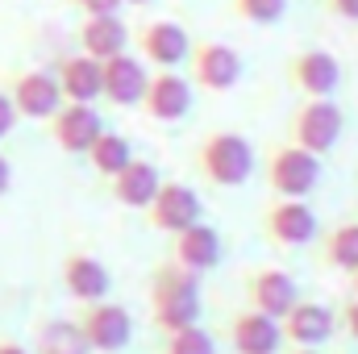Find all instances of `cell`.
I'll return each instance as SVG.
<instances>
[{"mask_svg":"<svg viewBox=\"0 0 358 354\" xmlns=\"http://www.w3.org/2000/svg\"><path fill=\"white\" fill-rule=\"evenodd\" d=\"M338 325L350 334V342H358V296L342 300V309H338Z\"/></svg>","mask_w":358,"mask_h":354,"instance_id":"cell-28","label":"cell"},{"mask_svg":"<svg viewBox=\"0 0 358 354\" xmlns=\"http://www.w3.org/2000/svg\"><path fill=\"white\" fill-rule=\"evenodd\" d=\"M346 129V117L334 100H300L292 113H287V142L308 150V155H325L338 146Z\"/></svg>","mask_w":358,"mask_h":354,"instance_id":"cell-4","label":"cell"},{"mask_svg":"<svg viewBox=\"0 0 358 354\" xmlns=\"http://www.w3.org/2000/svg\"><path fill=\"white\" fill-rule=\"evenodd\" d=\"M146 80H150L146 63L138 55L121 50V55L100 63V100H108L117 108H134L142 100V92H146Z\"/></svg>","mask_w":358,"mask_h":354,"instance_id":"cell-12","label":"cell"},{"mask_svg":"<svg viewBox=\"0 0 358 354\" xmlns=\"http://www.w3.org/2000/svg\"><path fill=\"white\" fill-rule=\"evenodd\" d=\"M321 4H325V13L338 17V21H358V0H321Z\"/></svg>","mask_w":358,"mask_h":354,"instance_id":"cell-30","label":"cell"},{"mask_svg":"<svg viewBox=\"0 0 358 354\" xmlns=\"http://www.w3.org/2000/svg\"><path fill=\"white\" fill-rule=\"evenodd\" d=\"M104 129L96 104H76V100H63V108L50 117V138L59 150L67 155H88V146L96 142V134Z\"/></svg>","mask_w":358,"mask_h":354,"instance_id":"cell-15","label":"cell"},{"mask_svg":"<svg viewBox=\"0 0 358 354\" xmlns=\"http://www.w3.org/2000/svg\"><path fill=\"white\" fill-rule=\"evenodd\" d=\"M159 167L150 163V159H129L117 176L108 179V192H113V200L121 204V208H138V213H146V204L155 200V192H159Z\"/></svg>","mask_w":358,"mask_h":354,"instance_id":"cell-20","label":"cell"},{"mask_svg":"<svg viewBox=\"0 0 358 354\" xmlns=\"http://www.w3.org/2000/svg\"><path fill=\"white\" fill-rule=\"evenodd\" d=\"M63 288H67L71 300L96 304V300L108 296L113 275H108V267L100 263L96 255H67V259H63Z\"/></svg>","mask_w":358,"mask_h":354,"instance_id":"cell-21","label":"cell"},{"mask_svg":"<svg viewBox=\"0 0 358 354\" xmlns=\"http://www.w3.org/2000/svg\"><path fill=\"white\" fill-rule=\"evenodd\" d=\"M163 354H217V342H213V334L200 330V321H196V325H183V330L163 334Z\"/></svg>","mask_w":358,"mask_h":354,"instance_id":"cell-26","label":"cell"},{"mask_svg":"<svg viewBox=\"0 0 358 354\" xmlns=\"http://www.w3.org/2000/svg\"><path fill=\"white\" fill-rule=\"evenodd\" d=\"M84 17H100V13H121L125 0H71Z\"/></svg>","mask_w":358,"mask_h":354,"instance_id":"cell-29","label":"cell"},{"mask_svg":"<svg viewBox=\"0 0 358 354\" xmlns=\"http://www.w3.org/2000/svg\"><path fill=\"white\" fill-rule=\"evenodd\" d=\"M259 229L271 246L279 250H292V246H308L321 229H317V213L304 204V200H287V196H275L263 204L259 213Z\"/></svg>","mask_w":358,"mask_h":354,"instance_id":"cell-6","label":"cell"},{"mask_svg":"<svg viewBox=\"0 0 358 354\" xmlns=\"http://www.w3.org/2000/svg\"><path fill=\"white\" fill-rule=\"evenodd\" d=\"M55 80H59V92L63 100H76V104H92L100 100V63L92 55H63L55 63Z\"/></svg>","mask_w":358,"mask_h":354,"instance_id":"cell-22","label":"cell"},{"mask_svg":"<svg viewBox=\"0 0 358 354\" xmlns=\"http://www.w3.org/2000/svg\"><path fill=\"white\" fill-rule=\"evenodd\" d=\"M292 354H317V351H308V346H296V351H292Z\"/></svg>","mask_w":358,"mask_h":354,"instance_id":"cell-35","label":"cell"},{"mask_svg":"<svg viewBox=\"0 0 358 354\" xmlns=\"http://www.w3.org/2000/svg\"><path fill=\"white\" fill-rule=\"evenodd\" d=\"M296 300H300V288L283 267H255L246 275V304L255 313H267L275 321H283Z\"/></svg>","mask_w":358,"mask_h":354,"instance_id":"cell-13","label":"cell"},{"mask_svg":"<svg viewBox=\"0 0 358 354\" xmlns=\"http://www.w3.org/2000/svg\"><path fill=\"white\" fill-rule=\"evenodd\" d=\"M350 296H358V267L350 271Z\"/></svg>","mask_w":358,"mask_h":354,"instance_id":"cell-34","label":"cell"},{"mask_svg":"<svg viewBox=\"0 0 358 354\" xmlns=\"http://www.w3.org/2000/svg\"><path fill=\"white\" fill-rule=\"evenodd\" d=\"M84 342L92 346V354H117L129 346L134 338V317L125 304L117 300H96V304H84L80 317H76Z\"/></svg>","mask_w":358,"mask_h":354,"instance_id":"cell-7","label":"cell"},{"mask_svg":"<svg viewBox=\"0 0 358 354\" xmlns=\"http://www.w3.org/2000/svg\"><path fill=\"white\" fill-rule=\"evenodd\" d=\"M342 84V63L329 50H300L287 59V88L304 100H334Z\"/></svg>","mask_w":358,"mask_h":354,"instance_id":"cell-10","label":"cell"},{"mask_svg":"<svg viewBox=\"0 0 358 354\" xmlns=\"http://www.w3.org/2000/svg\"><path fill=\"white\" fill-rule=\"evenodd\" d=\"M125 4H138V8H142V4H150V0H125Z\"/></svg>","mask_w":358,"mask_h":354,"instance_id":"cell-36","label":"cell"},{"mask_svg":"<svg viewBox=\"0 0 358 354\" xmlns=\"http://www.w3.org/2000/svg\"><path fill=\"white\" fill-rule=\"evenodd\" d=\"M279 330H283V338H287L292 346L317 351V346L329 342V334L338 330V313L325 309V304H317V300H296V304L287 309V317L279 321Z\"/></svg>","mask_w":358,"mask_h":354,"instance_id":"cell-16","label":"cell"},{"mask_svg":"<svg viewBox=\"0 0 358 354\" xmlns=\"http://www.w3.org/2000/svg\"><path fill=\"white\" fill-rule=\"evenodd\" d=\"M13 125H17V108H13V100H8V92H0V142L13 134Z\"/></svg>","mask_w":358,"mask_h":354,"instance_id":"cell-31","label":"cell"},{"mask_svg":"<svg viewBox=\"0 0 358 354\" xmlns=\"http://www.w3.org/2000/svg\"><path fill=\"white\" fill-rule=\"evenodd\" d=\"M192 100H196V88H192V80H187V76L155 67V71H150V80H146L142 100H138V108H142L150 121L171 125V121H183V117L192 113Z\"/></svg>","mask_w":358,"mask_h":354,"instance_id":"cell-9","label":"cell"},{"mask_svg":"<svg viewBox=\"0 0 358 354\" xmlns=\"http://www.w3.org/2000/svg\"><path fill=\"white\" fill-rule=\"evenodd\" d=\"M34 351L38 354H92V346L84 342V334H80L76 321L55 317V321H42V325H38Z\"/></svg>","mask_w":358,"mask_h":354,"instance_id":"cell-24","label":"cell"},{"mask_svg":"<svg viewBox=\"0 0 358 354\" xmlns=\"http://www.w3.org/2000/svg\"><path fill=\"white\" fill-rule=\"evenodd\" d=\"M196 171L213 187H242L255 176V146L234 129H208L196 146Z\"/></svg>","mask_w":358,"mask_h":354,"instance_id":"cell-2","label":"cell"},{"mask_svg":"<svg viewBox=\"0 0 358 354\" xmlns=\"http://www.w3.org/2000/svg\"><path fill=\"white\" fill-rule=\"evenodd\" d=\"M84 159H88V167H92L100 179H113L121 167H125V163H129V159H134V150H129V142H125L121 134H113V129H100Z\"/></svg>","mask_w":358,"mask_h":354,"instance_id":"cell-25","label":"cell"},{"mask_svg":"<svg viewBox=\"0 0 358 354\" xmlns=\"http://www.w3.org/2000/svg\"><path fill=\"white\" fill-rule=\"evenodd\" d=\"M196 221H200V196H196V187H187L179 179H163L159 192H155V200L146 204V225L159 229V234H179V229H187Z\"/></svg>","mask_w":358,"mask_h":354,"instance_id":"cell-11","label":"cell"},{"mask_svg":"<svg viewBox=\"0 0 358 354\" xmlns=\"http://www.w3.org/2000/svg\"><path fill=\"white\" fill-rule=\"evenodd\" d=\"M279 342H283V330H279L275 317L255 313V309L234 313V321H229V346H234V354H279Z\"/></svg>","mask_w":358,"mask_h":354,"instance_id":"cell-19","label":"cell"},{"mask_svg":"<svg viewBox=\"0 0 358 354\" xmlns=\"http://www.w3.org/2000/svg\"><path fill=\"white\" fill-rule=\"evenodd\" d=\"M317 259L334 271H355L358 267V221H342L334 229L321 234V246H317Z\"/></svg>","mask_w":358,"mask_h":354,"instance_id":"cell-23","label":"cell"},{"mask_svg":"<svg viewBox=\"0 0 358 354\" xmlns=\"http://www.w3.org/2000/svg\"><path fill=\"white\" fill-rule=\"evenodd\" d=\"M263 179H267L271 196L304 200L321 183V155H308V150H300L292 142H279L263 159Z\"/></svg>","mask_w":358,"mask_h":354,"instance_id":"cell-3","label":"cell"},{"mask_svg":"<svg viewBox=\"0 0 358 354\" xmlns=\"http://www.w3.org/2000/svg\"><path fill=\"white\" fill-rule=\"evenodd\" d=\"M134 46H138V59L150 63V67H163V71H176L187 63V50H192V34L171 21V17H155V21H142L134 29Z\"/></svg>","mask_w":358,"mask_h":354,"instance_id":"cell-8","label":"cell"},{"mask_svg":"<svg viewBox=\"0 0 358 354\" xmlns=\"http://www.w3.org/2000/svg\"><path fill=\"white\" fill-rule=\"evenodd\" d=\"M8 183H13V167H8V159L0 155V196L8 192Z\"/></svg>","mask_w":358,"mask_h":354,"instance_id":"cell-32","label":"cell"},{"mask_svg":"<svg viewBox=\"0 0 358 354\" xmlns=\"http://www.w3.org/2000/svg\"><path fill=\"white\" fill-rule=\"evenodd\" d=\"M0 354H29L21 342H13V338H0Z\"/></svg>","mask_w":358,"mask_h":354,"instance_id":"cell-33","label":"cell"},{"mask_svg":"<svg viewBox=\"0 0 358 354\" xmlns=\"http://www.w3.org/2000/svg\"><path fill=\"white\" fill-rule=\"evenodd\" d=\"M17 117H29V121H50L59 108H63V92L55 71H21L13 76V92H8Z\"/></svg>","mask_w":358,"mask_h":354,"instance_id":"cell-14","label":"cell"},{"mask_svg":"<svg viewBox=\"0 0 358 354\" xmlns=\"http://www.w3.org/2000/svg\"><path fill=\"white\" fill-rule=\"evenodd\" d=\"M200 275L179 267L176 259L159 263L150 271V321L159 334H171V330H183V325H196L200 321Z\"/></svg>","mask_w":358,"mask_h":354,"instance_id":"cell-1","label":"cell"},{"mask_svg":"<svg viewBox=\"0 0 358 354\" xmlns=\"http://www.w3.org/2000/svg\"><path fill=\"white\" fill-rule=\"evenodd\" d=\"M171 259L187 271H196V275L213 271L221 263V234L208 221H196V225L179 229V234H171Z\"/></svg>","mask_w":358,"mask_h":354,"instance_id":"cell-18","label":"cell"},{"mask_svg":"<svg viewBox=\"0 0 358 354\" xmlns=\"http://www.w3.org/2000/svg\"><path fill=\"white\" fill-rule=\"evenodd\" d=\"M229 13L246 25H275L287 13V0H229Z\"/></svg>","mask_w":358,"mask_h":354,"instance_id":"cell-27","label":"cell"},{"mask_svg":"<svg viewBox=\"0 0 358 354\" xmlns=\"http://www.w3.org/2000/svg\"><path fill=\"white\" fill-rule=\"evenodd\" d=\"M129 38H134V29H129L117 13L84 17V21H80V29H76L80 50H84V55H92L96 63H104V59H113V55L129 50Z\"/></svg>","mask_w":358,"mask_h":354,"instance_id":"cell-17","label":"cell"},{"mask_svg":"<svg viewBox=\"0 0 358 354\" xmlns=\"http://www.w3.org/2000/svg\"><path fill=\"white\" fill-rule=\"evenodd\" d=\"M187 80L200 92H229L242 80V55L221 38H196L187 50Z\"/></svg>","mask_w":358,"mask_h":354,"instance_id":"cell-5","label":"cell"}]
</instances>
